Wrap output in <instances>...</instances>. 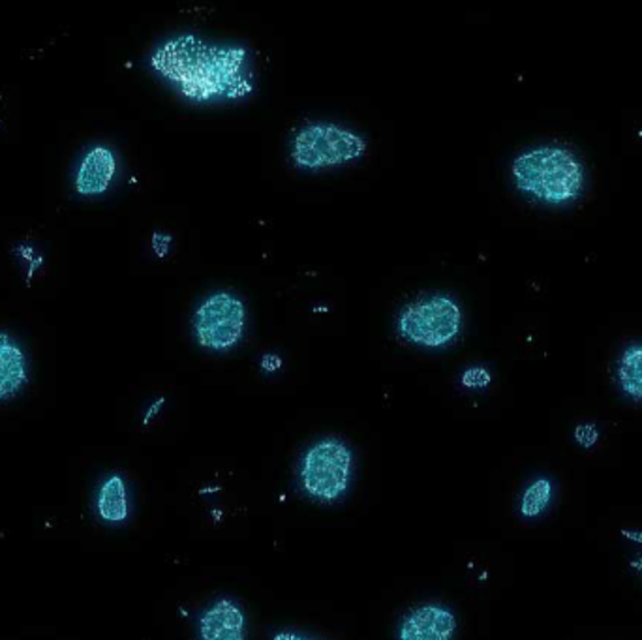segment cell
I'll return each mask as SVG.
<instances>
[{
	"mask_svg": "<svg viewBox=\"0 0 642 640\" xmlns=\"http://www.w3.org/2000/svg\"><path fill=\"white\" fill-rule=\"evenodd\" d=\"M151 68L190 102L243 100L254 92L249 49L219 46L195 34H179L158 46Z\"/></svg>",
	"mask_w": 642,
	"mask_h": 640,
	"instance_id": "cell-1",
	"label": "cell"
},
{
	"mask_svg": "<svg viewBox=\"0 0 642 640\" xmlns=\"http://www.w3.org/2000/svg\"><path fill=\"white\" fill-rule=\"evenodd\" d=\"M511 176L516 190L549 207L570 206L579 200L586 173L575 152L560 146H541L513 160Z\"/></svg>",
	"mask_w": 642,
	"mask_h": 640,
	"instance_id": "cell-2",
	"label": "cell"
},
{
	"mask_svg": "<svg viewBox=\"0 0 642 640\" xmlns=\"http://www.w3.org/2000/svg\"><path fill=\"white\" fill-rule=\"evenodd\" d=\"M353 464V451L344 440L321 438L299 460V487L312 502H340L352 484Z\"/></svg>",
	"mask_w": 642,
	"mask_h": 640,
	"instance_id": "cell-3",
	"label": "cell"
},
{
	"mask_svg": "<svg viewBox=\"0 0 642 640\" xmlns=\"http://www.w3.org/2000/svg\"><path fill=\"white\" fill-rule=\"evenodd\" d=\"M367 154V141L361 136L331 122L304 124L291 143V162L299 170L320 171L355 162Z\"/></svg>",
	"mask_w": 642,
	"mask_h": 640,
	"instance_id": "cell-4",
	"label": "cell"
},
{
	"mask_svg": "<svg viewBox=\"0 0 642 640\" xmlns=\"http://www.w3.org/2000/svg\"><path fill=\"white\" fill-rule=\"evenodd\" d=\"M399 334L410 344L442 348L453 342L462 329V310L453 297L432 293L408 302L400 310Z\"/></svg>",
	"mask_w": 642,
	"mask_h": 640,
	"instance_id": "cell-5",
	"label": "cell"
},
{
	"mask_svg": "<svg viewBox=\"0 0 642 640\" xmlns=\"http://www.w3.org/2000/svg\"><path fill=\"white\" fill-rule=\"evenodd\" d=\"M195 340L201 348L228 351L243 339L247 307L230 291H219L201 302L192 318Z\"/></svg>",
	"mask_w": 642,
	"mask_h": 640,
	"instance_id": "cell-6",
	"label": "cell"
},
{
	"mask_svg": "<svg viewBox=\"0 0 642 640\" xmlns=\"http://www.w3.org/2000/svg\"><path fill=\"white\" fill-rule=\"evenodd\" d=\"M457 617L445 604L423 603L400 618L399 640H453Z\"/></svg>",
	"mask_w": 642,
	"mask_h": 640,
	"instance_id": "cell-7",
	"label": "cell"
},
{
	"mask_svg": "<svg viewBox=\"0 0 642 640\" xmlns=\"http://www.w3.org/2000/svg\"><path fill=\"white\" fill-rule=\"evenodd\" d=\"M117 168L119 163H117L116 152L111 151L110 147H92L86 152V157L81 158L76 170V177H73L76 192L81 196H102L113 184Z\"/></svg>",
	"mask_w": 642,
	"mask_h": 640,
	"instance_id": "cell-8",
	"label": "cell"
},
{
	"mask_svg": "<svg viewBox=\"0 0 642 640\" xmlns=\"http://www.w3.org/2000/svg\"><path fill=\"white\" fill-rule=\"evenodd\" d=\"M200 640H247V617L230 598H222L209 607L198 620Z\"/></svg>",
	"mask_w": 642,
	"mask_h": 640,
	"instance_id": "cell-9",
	"label": "cell"
},
{
	"mask_svg": "<svg viewBox=\"0 0 642 640\" xmlns=\"http://www.w3.org/2000/svg\"><path fill=\"white\" fill-rule=\"evenodd\" d=\"M29 378V357L12 334L0 331V402L18 397Z\"/></svg>",
	"mask_w": 642,
	"mask_h": 640,
	"instance_id": "cell-10",
	"label": "cell"
},
{
	"mask_svg": "<svg viewBox=\"0 0 642 640\" xmlns=\"http://www.w3.org/2000/svg\"><path fill=\"white\" fill-rule=\"evenodd\" d=\"M97 513L108 524H122L130 514L127 481L119 473H113L103 481L98 490Z\"/></svg>",
	"mask_w": 642,
	"mask_h": 640,
	"instance_id": "cell-11",
	"label": "cell"
},
{
	"mask_svg": "<svg viewBox=\"0 0 642 640\" xmlns=\"http://www.w3.org/2000/svg\"><path fill=\"white\" fill-rule=\"evenodd\" d=\"M616 380L625 397L642 402V344H631L622 351Z\"/></svg>",
	"mask_w": 642,
	"mask_h": 640,
	"instance_id": "cell-12",
	"label": "cell"
},
{
	"mask_svg": "<svg viewBox=\"0 0 642 640\" xmlns=\"http://www.w3.org/2000/svg\"><path fill=\"white\" fill-rule=\"evenodd\" d=\"M554 487L551 479H535L521 496V514L524 519H538L551 506Z\"/></svg>",
	"mask_w": 642,
	"mask_h": 640,
	"instance_id": "cell-13",
	"label": "cell"
},
{
	"mask_svg": "<svg viewBox=\"0 0 642 640\" xmlns=\"http://www.w3.org/2000/svg\"><path fill=\"white\" fill-rule=\"evenodd\" d=\"M491 383V376L485 369H470L462 376V386L468 387V389H483V387Z\"/></svg>",
	"mask_w": 642,
	"mask_h": 640,
	"instance_id": "cell-14",
	"label": "cell"
},
{
	"mask_svg": "<svg viewBox=\"0 0 642 640\" xmlns=\"http://www.w3.org/2000/svg\"><path fill=\"white\" fill-rule=\"evenodd\" d=\"M598 438H600V432L594 424H579L575 429V440L581 443L582 448H594Z\"/></svg>",
	"mask_w": 642,
	"mask_h": 640,
	"instance_id": "cell-15",
	"label": "cell"
},
{
	"mask_svg": "<svg viewBox=\"0 0 642 640\" xmlns=\"http://www.w3.org/2000/svg\"><path fill=\"white\" fill-rule=\"evenodd\" d=\"M271 640H315L309 634L299 633V631H293V629H280L273 634Z\"/></svg>",
	"mask_w": 642,
	"mask_h": 640,
	"instance_id": "cell-16",
	"label": "cell"
},
{
	"mask_svg": "<svg viewBox=\"0 0 642 640\" xmlns=\"http://www.w3.org/2000/svg\"><path fill=\"white\" fill-rule=\"evenodd\" d=\"M170 247V237H164L162 233H154L152 237V248L158 256H164Z\"/></svg>",
	"mask_w": 642,
	"mask_h": 640,
	"instance_id": "cell-17",
	"label": "cell"
},
{
	"mask_svg": "<svg viewBox=\"0 0 642 640\" xmlns=\"http://www.w3.org/2000/svg\"><path fill=\"white\" fill-rule=\"evenodd\" d=\"M622 536L631 539V541H639V543H642V532H635V530H622Z\"/></svg>",
	"mask_w": 642,
	"mask_h": 640,
	"instance_id": "cell-18",
	"label": "cell"
},
{
	"mask_svg": "<svg viewBox=\"0 0 642 640\" xmlns=\"http://www.w3.org/2000/svg\"><path fill=\"white\" fill-rule=\"evenodd\" d=\"M631 568L635 569L636 573L642 574V558H639V560H633V562H631Z\"/></svg>",
	"mask_w": 642,
	"mask_h": 640,
	"instance_id": "cell-19",
	"label": "cell"
}]
</instances>
